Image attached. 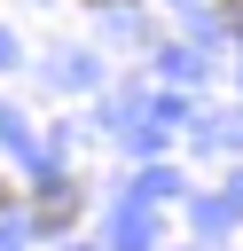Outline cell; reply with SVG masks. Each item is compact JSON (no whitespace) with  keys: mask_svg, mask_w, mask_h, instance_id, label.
I'll return each instance as SVG.
<instances>
[]
</instances>
